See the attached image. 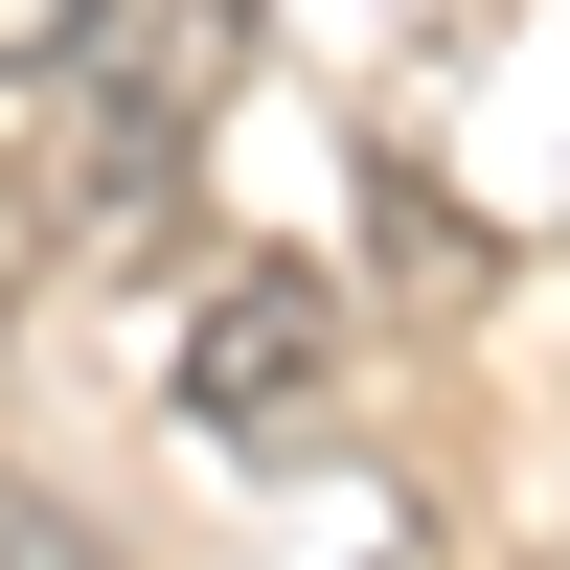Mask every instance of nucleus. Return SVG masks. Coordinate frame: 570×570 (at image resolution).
<instances>
[{
	"instance_id": "1",
	"label": "nucleus",
	"mask_w": 570,
	"mask_h": 570,
	"mask_svg": "<svg viewBox=\"0 0 570 570\" xmlns=\"http://www.w3.org/2000/svg\"><path fill=\"white\" fill-rule=\"evenodd\" d=\"M320 343H343V320H320V274H228V297H206V365H183V389H206V434L320 411Z\"/></svg>"
},
{
	"instance_id": "2",
	"label": "nucleus",
	"mask_w": 570,
	"mask_h": 570,
	"mask_svg": "<svg viewBox=\"0 0 570 570\" xmlns=\"http://www.w3.org/2000/svg\"><path fill=\"white\" fill-rule=\"evenodd\" d=\"M0 297H23V228H0Z\"/></svg>"
}]
</instances>
